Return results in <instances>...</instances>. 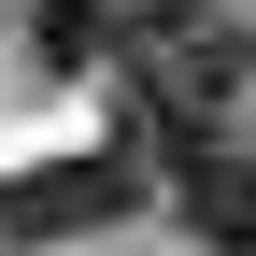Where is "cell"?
Returning a JSON list of instances; mask_svg holds the SVG:
<instances>
[{
  "mask_svg": "<svg viewBox=\"0 0 256 256\" xmlns=\"http://www.w3.org/2000/svg\"><path fill=\"white\" fill-rule=\"evenodd\" d=\"M128 214V156H28V171H0V242L14 256H43V242H86V228H114Z\"/></svg>",
  "mask_w": 256,
  "mask_h": 256,
  "instance_id": "6da1fadb",
  "label": "cell"
},
{
  "mask_svg": "<svg viewBox=\"0 0 256 256\" xmlns=\"http://www.w3.org/2000/svg\"><path fill=\"white\" fill-rule=\"evenodd\" d=\"M171 214L200 242H228V256H256V142L228 128V142H200V156H171Z\"/></svg>",
  "mask_w": 256,
  "mask_h": 256,
  "instance_id": "7a4b0ae2",
  "label": "cell"
},
{
  "mask_svg": "<svg viewBox=\"0 0 256 256\" xmlns=\"http://www.w3.org/2000/svg\"><path fill=\"white\" fill-rule=\"evenodd\" d=\"M28 57H43V72H114L100 0H28Z\"/></svg>",
  "mask_w": 256,
  "mask_h": 256,
  "instance_id": "3957f363",
  "label": "cell"
},
{
  "mask_svg": "<svg viewBox=\"0 0 256 256\" xmlns=\"http://www.w3.org/2000/svg\"><path fill=\"white\" fill-rule=\"evenodd\" d=\"M100 28H114V72H128V57H156V43H185V28H214V0H100Z\"/></svg>",
  "mask_w": 256,
  "mask_h": 256,
  "instance_id": "277c9868",
  "label": "cell"
}]
</instances>
